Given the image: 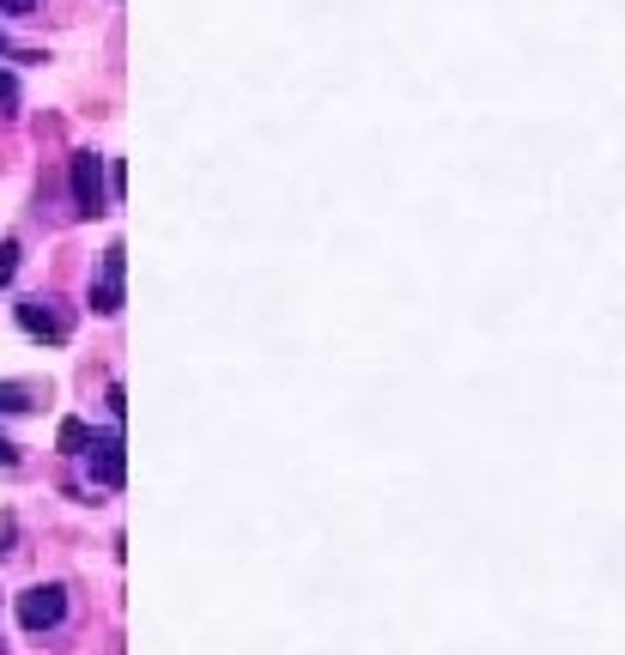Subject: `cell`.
<instances>
[{"mask_svg":"<svg viewBox=\"0 0 625 655\" xmlns=\"http://www.w3.org/2000/svg\"><path fill=\"white\" fill-rule=\"evenodd\" d=\"M13 274H19V243L7 237V243H0V286H13Z\"/></svg>","mask_w":625,"mask_h":655,"instance_id":"8","label":"cell"},{"mask_svg":"<svg viewBox=\"0 0 625 655\" xmlns=\"http://www.w3.org/2000/svg\"><path fill=\"white\" fill-rule=\"evenodd\" d=\"M122 274H128V250H122V243H110L104 267H98V286H92V310L98 315H116L122 310Z\"/></svg>","mask_w":625,"mask_h":655,"instance_id":"5","label":"cell"},{"mask_svg":"<svg viewBox=\"0 0 625 655\" xmlns=\"http://www.w3.org/2000/svg\"><path fill=\"white\" fill-rule=\"evenodd\" d=\"M13 461H19V444L13 437H0V468H13Z\"/></svg>","mask_w":625,"mask_h":655,"instance_id":"12","label":"cell"},{"mask_svg":"<svg viewBox=\"0 0 625 655\" xmlns=\"http://www.w3.org/2000/svg\"><path fill=\"white\" fill-rule=\"evenodd\" d=\"M13 315L31 341H43V346H67V334H73V310H61L55 298H19Z\"/></svg>","mask_w":625,"mask_h":655,"instance_id":"2","label":"cell"},{"mask_svg":"<svg viewBox=\"0 0 625 655\" xmlns=\"http://www.w3.org/2000/svg\"><path fill=\"white\" fill-rule=\"evenodd\" d=\"M13 110H19V79L0 67V116H13Z\"/></svg>","mask_w":625,"mask_h":655,"instance_id":"9","label":"cell"},{"mask_svg":"<svg viewBox=\"0 0 625 655\" xmlns=\"http://www.w3.org/2000/svg\"><path fill=\"white\" fill-rule=\"evenodd\" d=\"M104 401H110V413H116V420L128 413V394H122V382H110V394H104Z\"/></svg>","mask_w":625,"mask_h":655,"instance_id":"11","label":"cell"},{"mask_svg":"<svg viewBox=\"0 0 625 655\" xmlns=\"http://www.w3.org/2000/svg\"><path fill=\"white\" fill-rule=\"evenodd\" d=\"M73 212L79 219H104L110 212V183H104V158L86 146V152H73Z\"/></svg>","mask_w":625,"mask_h":655,"instance_id":"1","label":"cell"},{"mask_svg":"<svg viewBox=\"0 0 625 655\" xmlns=\"http://www.w3.org/2000/svg\"><path fill=\"white\" fill-rule=\"evenodd\" d=\"M67 619V589L61 583H37V589L19 595V625L25 631H55Z\"/></svg>","mask_w":625,"mask_h":655,"instance_id":"3","label":"cell"},{"mask_svg":"<svg viewBox=\"0 0 625 655\" xmlns=\"http://www.w3.org/2000/svg\"><path fill=\"white\" fill-rule=\"evenodd\" d=\"M7 55H13V61H31V55H19L13 43H7V31H0V61H7Z\"/></svg>","mask_w":625,"mask_h":655,"instance_id":"13","label":"cell"},{"mask_svg":"<svg viewBox=\"0 0 625 655\" xmlns=\"http://www.w3.org/2000/svg\"><path fill=\"white\" fill-rule=\"evenodd\" d=\"M86 444H92V425H86V420H61V449H67V456H86Z\"/></svg>","mask_w":625,"mask_h":655,"instance_id":"7","label":"cell"},{"mask_svg":"<svg viewBox=\"0 0 625 655\" xmlns=\"http://www.w3.org/2000/svg\"><path fill=\"white\" fill-rule=\"evenodd\" d=\"M86 461H92V480H98V485L122 492V480H128V456H122V432H92V444H86Z\"/></svg>","mask_w":625,"mask_h":655,"instance_id":"4","label":"cell"},{"mask_svg":"<svg viewBox=\"0 0 625 655\" xmlns=\"http://www.w3.org/2000/svg\"><path fill=\"white\" fill-rule=\"evenodd\" d=\"M0 13H13V19H31V13H37V0H0Z\"/></svg>","mask_w":625,"mask_h":655,"instance_id":"10","label":"cell"},{"mask_svg":"<svg viewBox=\"0 0 625 655\" xmlns=\"http://www.w3.org/2000/svg\"><path fill=\"white\" fill-rule=\"evenodd\" d=\"M31 401H37L31 382H0V413H31Z\"/></svg>","mask_w":625,"mask_h":655,"instance_id":"6","label":"cell"}]
</instances>
